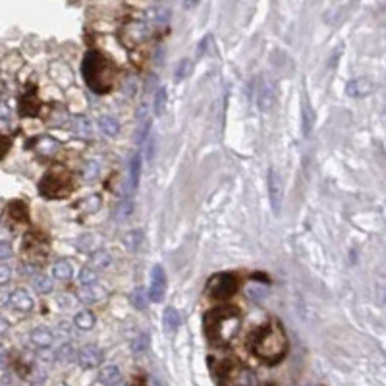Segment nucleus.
I'll return each instance as SVG.
<instances>
[{
    "label": "nucleus",
    "instance_id": "obj_1",
    "mask_svg": "<svg viewBox=\"0 0 386 386\" xmlns=\"http://www.w3.org/2000/svg\"><path fill=\"white\" fill-rule=\"evenodd\" d=\"M251 350L259 359L267 363H278L288 353V340L282 326L278 322H271L257 328L251 338Z\"/></svg>",
    "mask_w": 386,
    "mask_h": 386
},
{
    "label": "nucleus",
    "instance_id": "obj_4",
    "mask_svg": "<svg viewBox=\"0 0 386 386\" xmlns=\"http://www.w3.org/2000/svg\"><path fill=\"white\" fill-rule=\"evenodd\" d=\"M73 187V178L68 170H52L39 182V191L48 199H62L68 197Z\"/></svg>",
    "mask_w": 386,
    "mask_h": 386
},
{
    "label": "nucleus",
    "instance_id": "obj_37",
    "mask_svg": "<svg viewBox=\"0 0 386 386\" xmlns=\"http://www.w3.org/2000/svg\"><path fill=\"white\" fill-rule=\"evenodd\" d=\"M29 381H31V386H43V383H45V371L33 367L31 373H29Z\"/></svg>",
    "mask_w": 386,
    "mask_h": 386
},
{
    "label": "nucleus",
    "instance_id": "obj_2",
    "mask_svg": "<svg viewBox=\"0 0 386 386\" xmlns=\"http://www.w3.org/2000/svg\"><path fill=\"white\" fill-rule=\"evenodd\" d=\"M205 322V330H207V336L216 344H222L226 346L236 338V334L240 332V326H242V315L236 307H216V309H211L203 318Z\"/></svg>",
    "mask_w": 386,
    "mask_h": 386
},
{
    "label": "nucleus",
    "instance_id": "obj_10",
    "mask_svg": "<svg viewBox=\"0 0 386 386\" xmlns=\"http://www.w3.org/2000/svg\"><path fill=\"white\" fill-rule=\"evenodd\" d=\"M8 303H10L12 309H16V311H20V313H29V311L35 307V301H33L31 294H29L27 290H23V288L14 290V292L10 294Z\"/></svg>",
    "mask_w": 386,
    "mask_h": 386
},
{
    "label": "nucleus",
    "instance_id": "obj_44",
    "mask_svg": "<svg viewBox=\"0 0 386 386\" xmlns=\"http://www.w3.org/2000/svg\"><path fill=\"white\" fill-rule=\"evenodd\" d=\"M10 116V110H8V106L4 105V103H0V118H8Z\"/></svg>",
    "mask_w": 386,
    "mask_h": 386
},
{
    "label": "nucleus",
    "instance_id": "obj_6",
    "mask_svg": "<svg viewBox=\"0 0 386 386\" xmlns=\"http://www.w3.org/2000/svg\"><path fill=\"white\" fill-rule=\"evenodd\" d=\"M238 276L232 273L214 274L207 284V294L212 299H228L238 292Z\"/></svg>",
    "mask_w": 386,
    "mask_h": 386
},
{
    "label": "nucleus",
    "instance_id": "obj_32",
    "mask_svg": "<svg viewBox=\"0 0 386 386\" xmlns=\"http://www.w3.org/2000/svg\"><path fill=\"white\" fill-rule=\"evenodd\" d=\"M99 244H101V242H99V240H95V236H89V234H87V236H83V238H81V240L77 242V246H79L81 249H83V251H89V253L97 251Z\"/></svg>",
    "mask_w": 386,
    "mask_h": 386
},
{
    "label": "nucleus",
    "instance_id": "obj_38",
    "mask_svg": "<svg viewBox=\"0 0 386 386\" xmlns=\"http://www.w3.org/2000/svg\"><path fill=\"white\" fill-rule=\"evenodd\" d=\"M191 73V60H182L180 62V66L176 70V77L178 79H183V77H187Z\"/></svg>",
    "mask_w": 386,
    "mask_h": 386
},
{
    "label": "nucleus",
    "instance_id": "obj_45",
    "mask_svg": "<svg viewBox=\"0 0 386 386\" xmlns=\"http://www.w3.org/2000/svg\"><path fill=\"white\" fill-rule=\"evenodd\" d=\"M2 367H6V351H4V348L0 346V369Z\"/></svg>",
    "mask_w": 386,
    "mask_h": 386
},
{
    "label": "nucleus",
    "instance_id": "obj_22",
    "mask_svg": "<svg viewBox=\"0 0 386 386\" xmlns=\"http://www.w3.org/2000/svg\"><path fill=\"white\" fill-rule=\"evenodd\" d=\"M22 114L25 116H33V114H37L39 110V99L35 97V95H31V93H27V95H23L22 99Z\"/></svg>",
    "mask_w": 386,
    "mask_h": 386
},
{
    "label": "nucleus",
    "instance_id": "obj_5",
    "mask_svg": "<svg viewBox=\"0 0 386 386\" xmlns=\"http://www.w3.org/2000/svg\"><path fill=\"white\" fill-rule=\"evenodd\" d=\"M218 379L222 386H259L255 375L249 369L242 367L238 361H220L218 363Z\"/></svg>",
    "mask_w": 386,
    "mask_h": 386
},
{
    "label": "nucleus",
    "instance_id": "obj_29",
    "mask_svg": "<svg viewBox=\"0 0 386 386\" xmlns=\"http://www.w3.org/2000/svg\"><path fill=\"white\" fill-rule=\"evenodd\" d=\"M41 155H50V153H54L56 149H58V143L54 141V139H48V137H43L39 143H37V147H35Z\"/></svg>",
    "mask_w": 386,
    "mask_h": 386
},
{
    "label": "nucleus",
    "instance_id": "obj_26",
    "mask_svg": "<svg viewBox=\"0 0 386 386\" xmlns=\"http://www.w3.org/2000/svg\"><path fill=\"white\" fill-rule=\"evenodd\" d=\"M33 288L41 294H48V292H52V282L45 274H37V276H33Z\"/></svg>",
    "mask_w": 386,
    "mask_h": 386
},
{
    "label": "nucleus",
    "instance_id": "obj_28",
    "mask_svg": "<svg viewBox=\"0 0 386 386\" xmlns=\"http://www.w3.org/2000/svg\"><path fill=\"white\" fill-rule=\"evenodd\" d=\"M141 242H143V232H141V230H134V232H130V234L126 236V240H124L126 247H130L132 251L139 249Z\"/></svg>",
    "mask_w": 386,
    "mask_h": 386
},
{
    "label": "nucleus",
    "instance_id": "obj_27",
    "mask_svg": "<svg viewBox=\"0 0 386 386\" xmlns=\"http://www.w3.org/2000/svg\"><path fill=\"white\" fill-rule=\"evenodd\" d=\"M301 105H303V136L307 137L309 132H311V128H313V110H311L307 99H303Z\"/></svg>",
    "mask_w": 386,
    "mask_h": 386
},
{
    "label": "nucleus",
    "instance_id": "obj_30",
    "mask_svg": "<svg viewBox=\"0 0 386 386\" xmlns=\"http://www.w3.org/2000/svg\"><path fill=\"white\" fill-rule=\"evenodd\" d=\"M56 359H60V361H64V363L75 359V350H73V346H71V344H62L60 350L56 351Z\"/></svg>",
    "mask_w": 386,
    "mask_h": 386
},
{
    "label": "nucleus",
    "instance_id": "obj_34",
    "mask_svg": "<svg viewBox=\"0 0 386 386\" xmlns=\"http://www.w3.org/2000/svg\"><path fill=\"white\" fill-rule=\"evenodd\" d=\"M99 172H101V164L97 160H89L83 168V178L85 180H95L99 176Z\"/></svg>",
    "mask_w": 386,
    "mask_h": 386
},
{
    "label": "nucleus",
    "instance_id": "obj_11",
    "mask_svg": "<svg viewBox=\"0 0 386 386\" xmlns=\"http://www.w3.org/2000/svg\"><path fill=\"white\" fill-rule=\"evenodd\" d=\"M259 106L265 114H269L276 106V85L273 81H263L259 89Z\"/></svg>",
    "mask_w": 386,
    "mask_h": 386
},
{
    "label": "nucleus",
    "instance_id": "obj_40",
    "mask_svg": "<svg viewBox=\"0 0 386 386\" xmlns=\"http://www.w3.org/2000/svg\"><path fill=\"white\" fill-rule=\"evenodd\" d=\"M12 147V139L10 137H0V160L6 157V153Z\"/></svg>",
    "mask_w": 386,
    "mask_h": 386
},
{
    "label": "nucleus",
    "instance_id": "obj_25",
    "mask_svg": "<svg viewBox=\"0 0 386 386\" xmlns=\"http://www.w3.org/2000/svg\"><path fill=\"white\" fill-rule=\"evenodd\" d=\"M130 299H132L136 309H147V305H149V295L145 294L143 288H136L130 295Z\"/></svg>",
    "mask_w": 386,
    "mask_h": 386
},
{
    "label": "nucleus",
    "instance_id": "obj_43",
    "mask_svg": "<svg viewBox=\"0 0 386 386\" xmlns=\"http://www.w3.org/2000/svg\"><path fill=\"white\" fill-rule=\"evenodd\" d=\"M8 328H10V324H8V320H6V318H2V317H0V336H2V334H6V332H8Z\"/></svg>",
    "mask_w": 386,
    "mask_h": 386
},
{
    "label": "nucleus",
    "instance_id": "obj_23",
    "mask_svg": "<svg viewBox=\"0 0 386 386\" xmlns=\"http://www.w3.org/2000/svg\"><path fill=\"white\" fill-rule=\"evenodd\" d=\"M73 126H75V134L79 137H85L89 139L93 136V128H91V122L85 118V116H75L73 120Z\"/></svg>",
    "mask_w": 386,
    "mask_h": 386
},
{
    "label": "nucleus",
    "instance_id": "obj_39",
    "mask_svg": "<svg viewBox=\"0 0 386 386\" xmlns=\"http://www.w3.org/2000/svg\"><path fill=\"white\" fill-rule=\"evenodd\" d=\"M132 211H134V203H132V201H124V203L118 207V218H120V220L128 218V216L132 214Z\"/></svg>",
    "mask_w": 386,
    "mask_h": 386
},
{
    "label": "nucleus",
    "instance_id": "obj_17",
    "mask_svg": "<svg viewBox=\"0 0 386 386\" xmlns=\"http://www.w3.org/2000/svg\"><path fill=\"white\" fill-rule=\"evenodd\" d=\"M139 176H141V157H139V153H136L134 159L130 160V176H128V189H130V193H134L137 189Z\"/></svg>",
    "mask_w": 386,
    "mask_h": 386
},
{
    "label": "nucleus",
    "instance_id": "obj_9",
    "mask_svg": "<svg viewBox=\"0 0 386 386\" xmlns=\"http://www.w3.org/2000/svg\"><path fill=\"white\" fill-rule=\"evenodd\" d=\"M166 294V274L164 269L157 265L153 267V273H151V286H149V301H162Z\"/></svg>",
    "mask_w": 386,
    "mask_h": 386
},
{
    "label": "nucleus",
    "instance_id": "obj_15",
    "mask_svg": "<svg viewBox=\"0 0 386 386\" xmlns=\"http://www.w3.org/2000/svg\"><path fill=\"white\" fill-rule=\"evenodd\" d=\"M99 381L105 386H114L122 381V373L116 365H105L99 373Z\"/></svg>",
    "mask_w": 386,
    "mask_h": 386
},
{
    "label": "nucleus",
    "instance_id": "obj_18",
    "mask_svg": "<svg viewBox=\"0 0 386 386\" xmlns=\"http://www.w3.org/2000/svg\"><path fill=\"white\" fill-rule=\"evenodd\" d=\"M99 128H101V132L105 136L108 137H116L120 134V124H118V120L114 116H103L99 120Z\"/></svg>",
    "mask_w": 386,
    "mask_h": 386
},
{
    "label": "nucleus",
    "instance_id": "obj_31",
    "mask_svg": "<svg viewBox=\"0 0 386 386\" xmlns=\"http://www.w3.org/2000/svg\"><path fill=\"white\" fill-rule=\"evenodd\" d=\"M79 280H81L83 286H93V284H97V280H99V273L93 271V269H89V267H85V269L79 273Z\"/></svg>",
    "mask_w": 386,
    "mask_h": 386
},
{
    "label": "nucleus",
    "instance_id": "obj_8",
    "mask_svg": "<svg viewBox=\"0 0 386 386\" xmlns=\"http://www.w3.org/2000/svg\"><path fill=\"white\" fill-rule=\"evenodd\" d=\"M75 361L81 365L83 369H95L103 363V351L99 346L87 344L79 351H75Z\"/></svg>",
    "mask_w": 386,
    "mask_h": 386
},
{
    "label": "nucleus",
    "instance_id": "obj_36",
    "mask_svg": "<svg viewBox=\"0 0 386 386\" xmlns=\"http://www.w3.org/2000/svg\"><path fill=\"white\" fill-rule=\"evenodd\" d=\"M164 106H166V89L160 87L159 91H157V97H155V112L160 116V114L164 112Z\"/></svg>",
    "mask_w": 386,
    "mask_h": 386
},
{
    "label": "nucleus",
    "instance_id": "obj_19",
    "mask_svg": "<svg viewBox=\"0 0 386 386\" xmlns=\"http://www.w3.org/2000/svg\"><path fill=\"white\" fill-rule=\"evenodd\" d=\"M8 212H10V216H12L16 222H27V220H29V209H27V205L23 203V201H14V203H10Z\"/></svg>",
    "mask_w": 386,
    "mask_h": 386
},
{
    "label": "nucleus",
    "instance_id": "obj_12",
    "mask_svg": "<svg viewBox=\"0 0 386 386\" xmlns=\"http://www.w3.org/2000/svg\"><path fill=\"white\" fill-rule=\"evenodd\" d=\"M373 89H375V85H373V81H371V79H367V77H359V79H351V81L348 83L346 93H348L350 97H353V99H361V97L371 95Z\"/></svg>",
    "mask_w": 386,
    "mask_h": 386
},
{
    "label": "nucleus",
    "instance_id": "obj_35",
    "mask_svg": "<svg viewBox=\"0 0 386 386\" xmlns=\"http://www.w3.org/2000/svg\"><path fill=\"white\" fill-rule=\"evenodd\" d=\"M99 207H101V197L91 195L89 199H85L81 203V212H95V211H99Z\"/></svg>",
    "mask_w": 386,
    "mask_h": 386
},
{
    "label": "nucleus",
    "instance_id": "obj_16",
    "mask_svg": "<svg viewBox=\"0 0 386 386\" xmlns=\"http://www.w3.org/2000/svg\"><path fill=\"white\" fill-rule=\"evenodd\" d=\"M110 263H112L110 253H106V251H103V249H97V251H93L91 261H89V269L97 271V273H101V271L108 269V267H110Z\"/></svg>",
    "mask_w": 386,
    "mask_h": 386
},
{
    "label": "nucleus",
    "instance_id": "obj_20",
    "mask_svg": "<svg viewBox=\"0 0 386 386\" xmlns=\"http://www.w3.org/2000/svg\"><path fill=\"white\" fill-rule=\"evenodd\" d=\"M182 324V318H180V313L174 309V307H168L164 311V328L166 332H176Z\"/></svg>",
    "mask_w": 386,
    "mask_h": 386
},
{
    "label": "nucleus",
    "instance_id": "obj_7",
    "mask_svg": "<svg viewBox=\"0 0 386 386\" xmlns=\"http://www.w3.org/2000/svg\"><path fill=\"white\" fill-rule=\"evenodd\" d=\"M267 187H269V199H271L273 212L278 216L280 211H282V203H284V182H282V176H280V172L276 168L269 170Z\"/></svg>",
    "mask_w": 386,
    "mask_h": 386
},
{
    "label": "nucleus",
    "instance_id": "obj_42",
    "mask_svg": "<svg viewBox=\"0 0 386 386\" xmlns=\"http://www.w3.org/2000/svg\"><path fill=\"white\" fill-rule=\"evenodd\" d=\"M12 278V269L8 265H0V284H6Z\"/></svg>",
    "mask_w": 386,
    "mask_h": 386
},
{
    "label": "nucleus",
    "instance_id": "obj_33",
    "mask_svg": "<svg viewBox=\"0 0 386 386\" xmlns=\"http://www.w3.org/2000/svg\"><path fill=\"white\" fill-rule=\"evenodd\" d=\"M147 348H149V336L143 332V334H139L136 340H134V344H132V350H134V353H145L147 351Z\"/></svg>",
    "mask_w": 386,
    "mask_h": 386
},
{
    "label": "nucleus",
    "instance_id": "obj_46",
    "mask_svg": "<svg viewBox=\"0 0 386 386\" xmlns=\"http://www.w3.org/2000/svg\"><path fill=\"white\" fill-rule=\"evenodd\" d=\"M199 4V0H183V6L185 8H193V6H197Z\"/></svg>",
    "mask_w": 386,
    "mask_h": 386
},
{
    "label": "nucleus",
    "instance_id": "obj_41",
    "mask_svg": "<svg viewBox=\"0 0 386 386\" xmlns=\"http://www.w3.org/2000/svg\"><path fill=\"white\" fill-rule=\"evenodd\" d=\"M10 257H12V246L6 242H0V261L10 259Z\"/></svg>",
    "mask_w": 386,
    "mask_h": 386
},
{
    "label": "nucleus",
    "instance_id": "obj_24",
    "mask_svg": "<svg viewBox=\"0 0 386 386\" xmlns=\"http://www.w3.org/2000/svg\"><path fill=\"white\" fill-rule=\"evenodd\" d=\"M52 274L58 278V280H70L71 274H73V269L68 261H56L54 267H52Z\"/></svg>",
    "mask_w": 386,
    "mask_h": 386
},
{
    "label": "nucleus",
    "instance_id": "obj_13",
    "mask_svg": "<svg viewBox=\"0 0 386 386\" xmlns=\"http://www.w3.org/2000/svg\"><path fill=\"white\" fill-rule=\"evenodd\" d=\"M29 340L33 346H37L39 350H43V348H50L52 346V342H54V334L45 328V326H39V328H35L31 334H29Z\"/></svg>",
    "mask_w": 386,
    "mask_h": 386
},
{
    "label": "nucleus",
    "instance_id": "obj_21",
    "mask_svg": "<svg viewBox=\"0 0 386 386\" xmlns=\"http://www.w3.org/2000/svg\"><path fill=\"white\" fill-rule=\"evenodd\" d=\"M73 324L79 328V330H91L95 326V315H93L89 309H83L79 311L75 317H73Z\"/></svg>",
    "mask_w": 386,
    "mask_h": 386
},
{
    "label": "nucleus",
    "instance_id": "obj_3",
    "mask_svg": "<svg viewBox=\"0 0 386 386\" xmlns=\"http://www.w3.org/2000/svg\"><path fill=\"white\" fill-rule=\"evenodd\" d=\"M112 64L99 52H87L83 60V77L95 93H106L112 87Z\"/></svg>",
    "mask_w": 386,
    "mask_h": 386
},
{
    "label": "nucleus",
    "instance_id": "obj_47",
    "mask_svg": "<svg viewBox=\"0 0 386 386\" xmlns=\"http://www.w3.org/2000/svg\"><path fill=\"white\" fill-rule=\"evenodd\" d=\"M114 386H126V385H124V383H122V381H120V383H118V385H114Z\"/></svg>",
    "mask_w": 386,
    "mask_h": 386
},
{
    "label": "nucleus",
    "instance_id": "obj_14",
    "mask_svg": "<svg viewBox=\"0 0 386 386\" xmlns=\"http://www.w3.org/2000/svg\"><path fill=\"white\" fill-rule=\"evenodd\" d=\"M105 295H106V292H105L101 286H97V284H93V286H83V288L77 292L79 301H83V303H95V301H101Z\"/></svg>",
    "mask_w": 386,
    "mask_h": 386
}]
</instances>
